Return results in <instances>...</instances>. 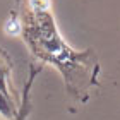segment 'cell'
<instances>
[{"mask_svg":"<svg viewBox=\"0 0 120 120\" xmlns=\"http://www.w3.org/2000/svg\"><path fill=\"white\" fill-rule=\"evenodd\" d=\"M22 31L33 52L43 60L52 62L58 67L72 94L81 96L84 94V89H88V86L96 84L100 65H98L94 52L70 50L57 33L55 21L48 10L29 12Z\"/></svg>","mask_w":120,"mask_h":120,"instance_id":"6da1fadb","label":"cell"},{"mask_svg":"<svg viewBox=\"0 0 120 120\" xmlns=\"http://www.w3.org/2000/svg\"><path fill=\"white\" fill-rule=\"evenodd\" d=\"M41 69H33L31 70V77L28 81V84H26V89H24V96H22V106H21V110L17 113V117H15V120H24L26 115H28V112H29V89H31V82H33V79H34V75L40 72Z\"/></svg>","mask_w":120,"mask_h":120,"instance_id":"7a4b0ae2","label":"cell"},{"mask_svg":"<svg viewBox=\"0 0 120 120\" xmlns=\"http://www.w3.org/2000/svg\"><path fill=\"white\" fill-rule=\"evenodd\" d=\"M7 74H9V65L2 64L0 58V96H4L7 100Z\"/></svg>","mask_w":120,"mask_h":120,"instance_id":"3957f363","label":"cell"}]
</instances>
